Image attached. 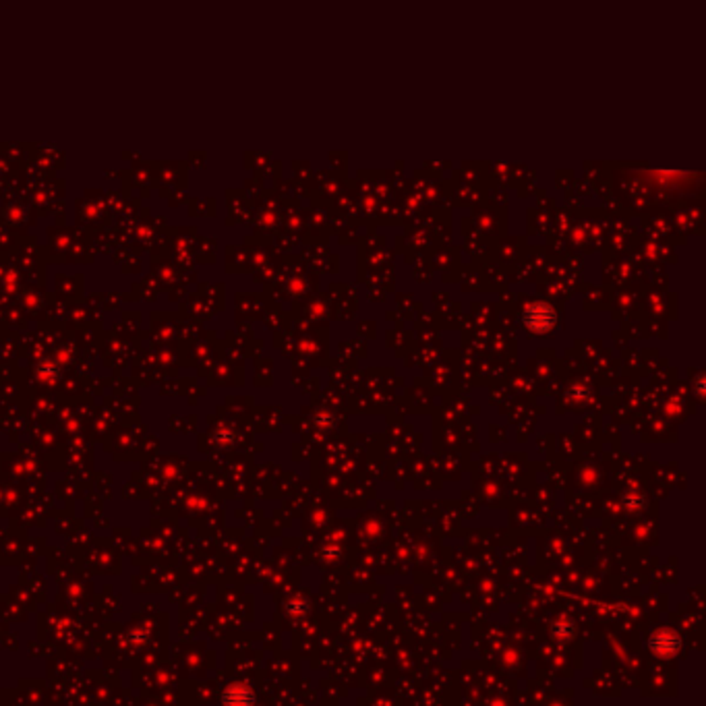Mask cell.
Segmentation results:
<instances>
[{
	"instance_id": "1",
	"label": "cell",
	"mask_w": 706,
	"mask_h": 706,
	"mask_svg": "<svg viewBox=\"0 0 706 706\" xmlns=\"http://www.w3.org/2000/svg\"><path fill=\"white\" fill-rule=\"evenodd\" d=\"M651 647L655 653L659 655H671L678 651V636H669V638H663V636H655L651 640Z\"/></svg>"
}]
</instances>
